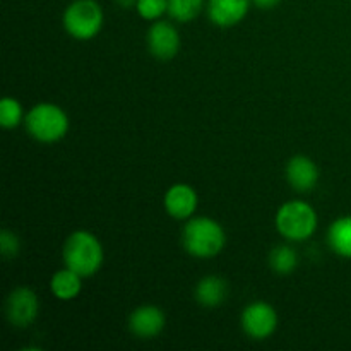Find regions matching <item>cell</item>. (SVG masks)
<instances>
[{
	"instance_id": "18",
	"label": "cell",
	"mask_w": 351,
	"mask_h": 351,
	"mask_svg": "<svg viewBox=\"0 0 351 351\" xmlns=\"http://www.w3.org/2000/svg\"><path fill=\"white\" fill-rule=\"evenodd\" d=\"M26 119L23 112V106L17 101L16 98H10V96H5V98L0 101V125L3 129H14V127L19 125L23 120Z\"/></svg>"
},
{
	"instance_id": "16",
	"label": "cell",
	"mask_w": 351,
	"mask_h": 351,
	"mask_svg": "<svg viewBox=\"0 0 351 351\" xmlns=\"http://www.w3.org/2000/svg\"><path fill=\"white\" fill-rule=\"evenodd\" d=\"M269 266L278 274H291L298 266V256L293 247L278 245L269 254Z\"/></svg>"
},
{
	"instance_id": "12",
	"label": "cell",
	"mask_w": 351,
	"mask_h": 351,
	"mask_svg": "<svg viewBox=\"0 0 351 351\" xmlns=\"http://www.w3.org/2000/svg\"><path fill=\"white\" fill-rule=\"evenodd\" d=\"M252 0H208V16L215 26L232 27L247 16Z\"/></svg>"
},
{
	"instance_id": "8",
	"label": "cell",
	"mask_w": 351,
	"mask_h": 351,
	"mask_svg": "<svg viewBox=\"0 0 351 351\" xmlns=\"http://www.w3.org/2000/svg\"><path fill=\"white\" fill-rule=\"evenodd\" d=\"M147 50L160 60H170L180 50V34L170 21L158 19L147 29Z\"/></svg>"
},
{
	"instance_id": "4",
	"label": "cell",
	"mask_w": 351,
	"mask_h": 351,
	"mask_svg": "<svg viewBox=\"0 0 351 351\" xmlns=\"http://www.w3.org/2000/svg\"><path fill=\"white\" fill-rule=\"evenodd\" d=\"M274 223L283 239L302 242L314 235L317 228V213L304 201H288L278 209Z\"/></svg>"
},
{
	"instance_id": "11",
	"label": "cell",
	"mask_w": 351,
	"mask_h": 351,
	"mask_svg": "<svg viewBox=\"0 0 351 351\" xmlns=\"http://www.w3.org/2000/svg\"><path fill=\"white\" fill-rule=\"evenodd\" d=\"M287 180L297 192H311L319 182V168L304 154H297L287 163Z\"/></svg>"
},
{
	"instance_id": "14",
	"label": "cell",
	"mask_w": 351,
	"mask_h": 351,
	"mask_svg": "<svg viewBox=\"0 0 351 351\" xmlns=\"http://www.w3.org/2000/svg\"><path fill=\"white\" fill-rule=\"evenodd\" d=\"M228 295V285L219 276H206L195 287V300L202 307H218L226 300Z\"/></svg>"
},
{
	"instance_id": "10",
	"label": "cell",
	"mask_w": 351,
	"mask_h": 351,
	"mask_svg": "<svg viewBox=\"0 0 351 351\" xmlns=\"http://www.w3.org/2000/svg\"><path fill=\"white\" fill-rule=\"evenodd\" d=\"M165 209L178 221H187L197 209V194L187 184H175L165 194Z\"/></svg>"
},
{
	"instance_id": "2",
	"label": "cell",
	"mask_w": 351,
	"mask_h": 351,
	"mask_svg": "<svg viewBox=\"0 0 351 351\" xmlns=\"http://www.w3.org/2000/svg\"><path fill=\"white\" fill-rule=\"evenodd\" d=\"M64 264L82 278H89L101 269L103 247L99 240L86 230H77L64 243Z\"/></svg>"
},
{
	"instance_id": "3",
	"label": "cell",
	"mask_w": 351,
	"mask_h": 351,
	"mask_svg": "<svg viewBox=\"0 0 351 351\" xmlns=\"http://www.w3.org/2000/svg\"><path fill=\"white\" fill-rule=\"evenodd\" d=\"M26 130L38 143L51 144L64 139L69 132V117L55 103H38L27 112Z\"/></svg>"
},
{
	"instance_id": "20",
	"label": "cell",
	"mask_w": 351,
	"mask_h": 351,
	"mask_svg": "<svg viewBox=\"0 0 351 351\" xmlns=\"http://www.w3.org/2000/svg\"><path fill=\"white\" fill-rule=\"evenodd\" d=\"M19 239L12 232H9V230H2V233H0V250H2V256L5 259H14L19 254Z\"/></svg>"
},
{
	"instance_id": "15",
	"label": "cell",
	"mask_w": 351,
	"mask_h": 351,
	"mask_svg": "<svg viewBox=\"0 0 351 351\" xmlns=\"http://www.w3.org/2000/svg\"><path fill=\"white\" fill-rule=\"evenodd\" d=\"M328 243L336 256L351 259V216H341L329 226Z\"/></svg>"
},
{
	"instance_id": "1",
	"label": "cell",
	"mask_w": 351,
	"mask_h": 351,
	"mask_svg": "<svg viewBox=\"0 0 351 351\" xmlns=\"http://www.w3.org/2000/svg\"><path fill=\"white\" fill-rule=\"evenodd\" d=\"M182 243L189 256L195 259H213L223 250L226 235L223 226L208 216L187 219L182 232Z\"/></svg>"
},
{
	"instance_id": "6",
	"label": "cell",
	"mask_w": 351,
	"mask_h": 351,
	"mask_svg": "<svg viewBox=\"0 0 351 351\" xmlns=\"http://www.w3.org/2000/svg\"><path fill=\"white\" fill-rule=\"evenodd\" d=\"M243 332L252 339H267L278 328V314L266 302L247 305L240 317Z\"/></svg>"
},
{
	"instance_id": "7",
	"label": "cell",
	"mask_w": 351,
	"mask_h": 351,
	"mask_svg": "<svg viewBox=\"0 0 351 351\" xmlns=\"http://www.w3.org/2000/svg\"><path fill=\"white\" fill-rule=\"evenodd\" d=\"M40 311V302L31 288L19 287L10 291L5 302V315L16 328H27L34 322Z\"/></svg>"
},
{
	"instance_id": "19",
	"label": "cell",
	"mask_w": 351,
	"mask_h": 351,
	"mask_svg": "<svg viewBox=\"0 0 351 351\" xmlns=\"http://www.w3.org/2000/svg\"><path fill=\"white\" fill-rule=\"evenodd\" d=\"M136 9L146 21H158L168 12V0H137Z\"/></svg>"
},
{
	"instance_id": "17",
	"label": "cell",
	"mask_w": 351,
	"mask_h": 351,
	"mask_svg": "<svg viewBox=\"0 0 351 351\" xmlns=\"http://www.w3.org/2000/svg\"><path fill=\"white\" fill-rule=\"evenodd\" d=\"M206 0H168V14L177 23L195 19L204 9Z\"/></svg>"
},
{
	"instance_id": "21",
	"label": "cell",
	"mask_w": 351,
	"mask_h": 351,
	"mask_svg": "<svg viewBox=\"0 0 351 351\" xmlns=\"http://www.w3.org/2000/svg\"><path fill=\"white\" fill-rule=\"evenodd\" d=\"M281 0H252V3L256 7H259V9H264V10H269V9H274L276 5H280Z\"/></svg>"
},
{
	"instance_id": "13",
	"label": "cell",
	"mask_w": 351,
	"mask_h": 351,
	"mask_svg": "<svg viewBox=\"0 0 351 351\" xmlns=\"http://www.w3.org/2000/svg\"><path fill=\"white\" fill-rule=\"evenodd\" d=\"M50 291L62 302L74 300L82 291V276L69 267H64L51 276Z\"/></svg>"
},
{
	"instance_id": "5",
	"label": "cell",
	"mask_w": 351,
	"mask_h": 351,
	"mask_svg": "<svg viewBox=\"0 0 351 351\" xmlns=\"http://www.w3.org/2000/svg\"><path fill=\"white\" fill-rule=\"evenodd\" d=\"M64 29L79 41L93 40L101 31L103 10L96 0H74L64 10Z\"/></svg>"
},
{
	"instance_id": "22",
	"label": "cell",
	"mask_w": 351,
	"mask_h": 351,
	"mask_svg": "<svg viewBox=\"0 0 351 351\" xmlns=\"http://www.w3.org/2000/svg\"><path fill=\"white\" fill-rule=\"evenodd\" d=\"M117 5H120L122 9H132V7H136L137 0H115Z\"/></svg>"
},
{
	"instance_id": "9",
	"label": "cell",
	"mask_w": 351,
	"mask_h": 351,
	"mask_svg": "<svg viewBox=\"0 0 351 351\" xmlns=\"http://www.w3.org/2000/svg\"><path fill=\"white\" fill-rule=\"evenodd\" d=\"M129 329L136 338L153 339L165 329V314L156 305L137 307L129 317Z\"/></svg>"
}]
</instances>
